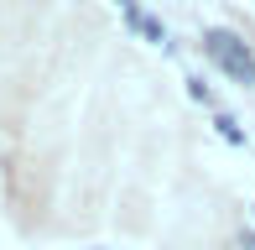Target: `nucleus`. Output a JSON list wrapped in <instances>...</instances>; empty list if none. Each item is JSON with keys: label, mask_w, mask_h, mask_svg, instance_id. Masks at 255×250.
<instances>
[{"label": "nucleus", "mask_w": 255, "mask_h": 250, "mask_svg": "<svg viewBox=\"0 0 255 250\" xmlns=\"http://www.w3.org/2000/svg\"><path fill=\"white\" fill-rule=\"evenodd\" d=\"M203 52L214 58L219 68H224L235 84H255V52L245 47V37H235V31H224V26H214V31H203Z\"/></svg>", "instance_id": "obj_1"}, {"label": "nucleus", "mask_w": 255, "mask_h": 250, "mask_svg": "<svg viewBox=\"0 0 255 250\" xmlns=\"http://www.w3.org/2000/svg\"><path fill=\"white\" fill-rule=\"evenodd\" d=\"M214 130L224 135L229 146H245V130H240V120H235V115H219V120H214Z\"/></svg>", "instance_id": "obj_2"}, {"label": "nucleus", "mask_w": 255, "mask_h": 250, "mask_svg": "<svg viewBox=\"0 0 255 250\" xmlns=\"http://www.w3.org/2000/svg\"><path fill=\"white\" fill-rule=\"evenodd\" d=\"M141 37H146V42H156V47H167V31H161V21H151V16L141 21Z\"/></svg>", "instance_id": "obj_3"}, {"label": "nucleus", "mask_w": 255, "mask_h": 250, "mask_svg": "<svg viewBox=\"0 0 255 250\" xmlns=\"http://www.w3.org/2000/svg\"><path fill=\"white\" fill-rule=\"evenodd\" d=\"M188 94L198 99V105H214V94H208V84H203V78H188Z\"/></svg>", "instance_id": "obj_4"}, {"label": "nucleus", "mask_w": 255, "mask_h": 250, "mask_svg": "<svg viewBox=\"0 0 255 250\" xmlns=\"http://www.w3.org/2000/svg\"><path fill=\"white\" fill-rule=\"evenodd\" d=\"M115 5H120V10H130V5H135V0H115Z\"/></svg>", "instance_id": "obj_5"}, {"label": "nucleus", "mask_w": 255, "mask_h": 250, "mask_svg": "<svg viewBox=\"0 0 255 250\" xmlns=\"http://www.w3.org/2000/svg\"><path fill=\"white\" fill-rule=\"evenodd\" d=\"M245 250H255V235H245Z\"/></svg>", "instance_id": "obj_6"}]
</instances>
